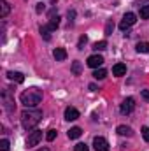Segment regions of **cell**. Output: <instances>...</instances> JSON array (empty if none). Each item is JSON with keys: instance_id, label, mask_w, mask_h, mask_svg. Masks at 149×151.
Instances as JSON below:
<instances>
[{"instance_id": "cb8c5ba5", "label": "cell", "mask_w": 149, "mask_h": 151, "mask_svg": "<svg viewBox=\"0 0 149 151\" xmlns=\"http://www.w3.org/2000/svg\"><path fill=\"white\" fill-rule=\"evenodd\" d=\"M74 151H90V146L84 144V142H79V144L74 146Z\"/></svg>"}, {"instance_id": "52a82bcc", "label": "cell", "mask_w": 149, "mask_h": 151, "mask_svg": "<svg viewBox=\"0 0 149 151\" xmlns=\"http://www.w3.org/2000/svg\"><path fill=\"white\" fill-rule=\"evenodd\" d=\"M93 148H95V151H109V142L104 137H95L93 139Z\"/></svg>"}, {"instance_id": "7c38bea8", "label": "cell", "mask_w": 149, "mask_h": 151, "mask_svg": "<svg viewBox=\"0 0 149 151\" xmlns=\"http://www.w3.org/2000/svg\"><path fill=\"white\" fill-rule=\"evenodd\" d=\"M116 132H117L119 135H126V137H132V135H133V130H132L130 127H126V125H119V127L116 128Z\"/></svg>"}, {"instance_id": "44dd1931", "label": "cell", "mask_w": 149, "mask_h": 151, "mask_svg": "<svg viewBox=\"0 0 149 151\" xmlns=\"http://www.w3.org/2000/svg\"><path fill=\"white\" fill-rule=\"evenodd\" d=\"M72 72H74L75 76H79L81 72H82V65H81V62H74V63H72Z\"/></svg>"}, {"instance_id": "3957f363", "label": "cell", "mask_w": 149, "mask_h": 151, "mask_svg": "<svg viewBox=\"0 0 149 151\" xmlns=\"http://www.w3.org/2000/svg\"><path fill=\"white\" fill-rule=\"evenodd\" d=\"M135 21H137V16H135L133 12H126V14L123 16V19H121V23H119V28L125 32V30H128L132 25H135Z\"/></svg>"}, {"instance_id": "d4e9b609", "label": "cell", "mask_w": 149, "mask_h": 151, "mask_svg": "<svg viewBox=\"0 0 149 151\" xmlns=\"http://www.w3.org/2000/svg\"><path fill=\"white\" fill-rule=\"evenodd\" d=\"M88 42V37L86 35H81L79 37V42H77V49H84V44Z\"/></svg>"}, {"instance_id": "2e32d148", "label": "cell", "mask_w": 149, "mask_h": 151, "mask_svg": "<svg viewBox=\"0 0 149 151\" xmlns=\"http://www.w3.org/2000/svg\"><path fill=\"white\" fill-rule=\"evenodd\" d=\"M58 27H60V16H54V18H51V21H49L47 28H49L51 32H54V30H56Z\"/></svg>"}, {"instance_id": "f546056e", "label": "cell", "mask_w": 149, "mask_h": 151, "mask_svg": "<svg viewBox=\"0 0 149 151\" xmlns=\"http://www.w3.org/2000/svg\"><path fill=\"white\" fill-rule=\"evenodd\" d=\"M44 9H46V5H44V4H37V12H42Z\"/></svg>"}, {"instance_id": "1f68e13d", "label": "cell", "mask_w": 149, "mask_h": 151, "mask_svg": "<svg viewBox=\"0 0 149 151\" xmlns=\"http://www.w3.org/2000/svg\"><path fill=\"white\" fill-rule=\"evenodd\" d=\"M75 18V11H69V19H74Z\"/></svg>"}, {"instance_id": "4316f807", "label": "cell", "mask_w": 149, "mask_h": 151, "mask_svg": "<svg viewBox=\"0 0 149 151\" xmlns=\"http://www.w3.org/2000/svg\"><path fill=\"white\" fill-rule=\"evenodd\" d=\"M112 30H114V23H112V21H109V23L105 25V35H111Z\"/></svg>"}, {"instance_id": "6da1fadb", "label": "cell", "mask_w": 149, "mask_h": 151, "mask_svg": "<svg viewBox=\"0 0 149 151\" xmlns=\"http://www.w3.org/2000/svg\"><path fill=\"white\" fill-rule=\"evenodd\" d=\"M42 119V111L34 109V107H27L23 113H21V125L25 130H35L39 123Z\"/></svg>"}, {"instance_id": "ffe728a7", "label": "cell", "mask_w": 149, "mask_h": 151, "mask_svg": "<svg viewBox=\"0 0 149 151\" xmlns=\"http://www.w3.org/2000/svg\"><path fill=\"white\" fill-rule=\"evenodd\" d=\"M40 34H42V37H44V40H49V39H51V30L47 28V25L40 27Z\"/></svg>"}, {"instance_id": "4dcf8cb0", "label": "cell", "mask_w": 149, "mask_h": 151, "mask_svg": "<svg viewBox=\"0 0 149 151\" xmlns=\"http://www.w3.org/2000/svg\"><path fill=\"white\" fill-rule=\"evenodd\" d=\"M142 97H144L146 100H149V90H142Z\"/></svg>"}, {"instance_id": "9c48e42d", "label": "cell", "mask_w": 149, "mask_h": 151, "mask_svg": "<svg viewBox=\"0 0 149 151\" xmlns=\"http://www.w3.org/2000/svg\"><path fill=\"white\" fill-rule=\"evenodd\" d=\"M77 118H79V111L75 107H67L65 109V119L67 121H75Z\"/></svg>"}, {"instance_id": "7a4b0ae2", "label": "cell", "mask_w": 149, "mask_h": 151, "mask_svg": "<svg viewBox=\"0 0 149 151\" xmlns=\"http://www.w3.org/2000/svg\"><path fill=\"white\" fill-rule=\"evenodd\" d=\"M19 100L27 107H35L42 100V90H39V88H28V90H25L19 95Z\"/></svg>"}, {"instance_id": "4fadbf2b", "label": "cell", "mask_w": 149, "mask_h": 151, "mask_svg": "<svg viewBox=\"0 0 149 151\" xmlns=\"http://www.w3.org/2000/svg\"><path fill=\"white\" fill-rule=\"evenodd\" d=\"M7 77L11 81H16V83H23L25 81V76L21 74V72H14V70H9L7 72Z\"/></svg>"}, {"instance_id": "484cf974", "label": "cell", "mask_w": 149, "mask_h": 151, "mask_svg": "<svg viewBox=\"0 0 149 151\" xmlns=\"http://www.w3.org/2000/svg\"><path fill=\"white\" fill-rule=\"evenodd\" d=\"M9 146H11V144H9L7 139H2V141H0V151H9Z\"/></svg>"}, {"instance_id": "5bb4252c", "label": "cell", "mask_w": 149, "mask_h": 151, "mask_svg": "<svg viewBox=\"0 0 149 151\" xmlns=\"http://www.w3.org/2000/svg\"><path fill=\"white\" fill-rule=\"evenodd\" d=\"M9 12H11V5H9L5 0H2V2H0V18H7Z\"/></svg>"}, {"instance_id": "d6a6232c", "label": "cell", "mask_w": 149, "mask_h": 151, "mask_svg": "<svg viewBox=\"0 0 149 151\" xmlns=\"http://www.w3.org/2000/svg\"><path fill=\"white\" fill-rule=\"evenodd\" d=\"M39 151H49V150L47 148H42V150H39Z\"/></svg>"}, {"instance_id": "7402d4cb", "label": "cell", "mask_w": 149, "mask_h": 151, "mask_svg": "<svg viewBox=\"0 0 149 151\" xmlns=\"http://www.w3.org/2000/svg\"><path fill=\"white\" fill-rule=\"evenodd\" d=\"M56 135H58V132H56L54 128H51V130H47V134H46V139L51 142V141H54V139H56Z\"/></svg>"}, {"instance_id": "83f0119b", "label": "cell", "mask_w": 149, "mask_h": 151, "mask_svg": "<svg viewBox=\"0 0 149 151\" xmlns=\"http://www.w3.org/2000/svg\"><path fill=\"white\" fill-rule=\"evenodd\" d=\"M142 137H144L146 142H149V127H144L142 128Z\"/></svg>"}, {"instance_id": "277c9868", "label": "cell", "mask_w": 149, "mask_h": 151, "mask_svg": "<svg viewBox=\"0 0 149 151\" xmlns=\"http://www.w3.org/2000/svg\"><path fill=\"white\" fill-rule=\"evenodd\" d=\"M133 109H135V100H133L132 97L125 99L123 104H121V107H119L121 114H130V113H133Z\"/></svg>"}, {"instance_id": "603a6c76", "label": "cell", "mask_w": 149, "mask_h": 151, "mask_svg": "<svg viewBox=\"0 0 149 151\" xmlns=\"http://www.w3.org/2000/svg\"><path fill=\"white\" fill-rule=\"evenodd\" d=\"M140 18L142 19H149V5H142L140 7Z\"/></svg>"}, {"instance_id": "8992f818", "label": "cell", "mask_w": 149, "mask_h": 151, "mask_svg": "<svg viewBox=\"0 0 149 151\" xmlns=\"http://www.w3.org/2000/svg\"><path fill=\"white\" fill-rule=\"evenodd\" d=\"M86 63H88V67H91V69H100L102 63H104V58H102L100 55H91V56L86 60Z\"/></svg>"}, {"instance_id": "e0dca14e", "label": "cell", "mask_w": 149, "mask_h": 151, "mask_svg": "<svg viewBox=\"0 0 149 151\" xmlns=\"http://www.w3.org/2000/svg\"><path fill=\"white\" fill-rule=\"evenodd\" d=\"M105 76H107V70L102 69V67H100V69H95V72H93V77H95V79H104Z\"/></svg>"}, {"instance_id": "9a60e30c", "label": "cell", "mask_w": 149, "mask_h": 151, "mask_svg": "<svg viewBox=\"0 0 149 151\" xmlns=\"http://www.w3.org/2000/svg\"><path fill=\"white\" fill-rule=\"evenodd\" d=\"M81 134H82V130H81L79 127H72V128L69 130V134H67V135H69V139H79V137H81Z\"/></svg>"}, {"instance_id": "30bf717a", "label": "cell", "mask_w": 149, "mask_h": 151, "mask_svg": "<svg viewBox=\"0 0 149 151\" xmlns=\"http://www.w3.org/2000/svg\"><path fill=\"white\" fill-rule=\"evenodd\" d=\"M112 74L117 76V77L125 76L126 74V65H125V63H116V65L112 67Z\"/></svg>"}, {"instance_id": "5b68a950", "label": "cell", "mask_w": 149, "mask_h": 151, "mask_svg": "<svg viewBox=\"0 0 149 151\" xmlns=\"http://www.w3.org/2000/svg\"><path fill=\"white\" fill-rule=\"evenodd\" d=\"M40 139H42V132H40V130H34V132L28 135V139H27V146H28V148L37 146Z\"/></svg>"}, {"instance_id": "ba28073f", "label": "cell", "mask_w": 149, "mask_h": 151, "mask_svg": "<svg viewBox=\"0 0 149 151\" xmlns=\"http://www.w3.org/2000/svg\"><path fill=\"white\" fill-rule=\"evenodd\" d=\"M2 100H4V107L9 111V113H12L14 111V102L12 100H9V91H7V88H4V91H2Z\"/></svg>"}, {"instance_id": "f1b7e54d", "label": "cell", "mask_w": 149, "mask_h": 151, "mask_svg": "<svg viewBox=\"0 0 149 151\" xmlns=\"http://www.w3.org/2000/svg\"><path fill=\"white\" fill-rule=\"evenodd\" d=\"M88 88H90V91H97V90H98V86H97L95 83H91V84H90Z\"/></svg>"}, {"instance_id": "d6986e66", "label": "cell", "mask_w": 149, "mask_h": 151, "mask_svg": "<svg viewBox=\"0 0 149 151\" xmlns=\"http://www.w3.org/2000/svg\"><path fill=\"white\" fill-rule=\"evenodd\" d=\"M139 53H149V42H139L135 47Z\"/></svg>"}, {"instance_id": "ac0fdd59", "label": "cell", "mask_w": 149, "mask_h": 151, "mask_svg": "<svg viewBox=\"0 0 149 151\" xmlns=\"http://www.w3.org/2000/svg\"><path fill=\"white\" fill-rule=\"evenodd\" d=\"M105 47H107V40H98V42L93 44V49L95 51H104Z\"/></svg>"}, {"instance_id": "8fae6325", "label": "cell", "mask_w": 149, "mask_h": 151, "mask_svg": "<svg viewBox=\"0 0 149 151\" xmlns=\"http://www.w3.org/2000/svg\"><path fill=\"white\" fill-rule=\"evenodd\" d=\"M53 56L56 58V62H63V60L67 58V51H65L63 47H56V49L53 51Z\"/></svg>"}]
</instances>
